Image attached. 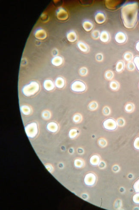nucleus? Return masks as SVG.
<instances>
[{"mask_svg": "<svg viewBox=\"0 0 139 210\" xmlns=\"http://www.w3.org/2000/svg\"><path fill=\"white\" fill-rule=\"evenodd\" d=\"M138 3L136 2H129L122 6L121 10L124 26L127 28L134 27L138 20Z\"/></svg>", "mask_w": 139, "mask_h": 210, "instance_id": "nucleus-1", "label": "nucleus"}, {"mask_svg": "<svg viewBox=\"0 0 139 210\" xmlns=\"http://www.w3.org/2000/svg\"><path fill=\"white\" fill-rule=\"evenodd\" d=\"M39 89V86L36 82H32L31 83L24 87L23 92L25 95L27 96L32 95L37 92Z\"/></svg>", "mask_w": 139, "mask_h": 210, "instance_id": "nucleus-2", "label": "nucleus"}, {"mask_svg": "<svg viewBox=\"0 0 139 210\" xmlns=\"http://www.w3.org/2000/svg\"><path fill=\"white\" fill-rule=\"evenodd\" d=\"M71 90L75 92H83L85 91L86 86L82 81H75L71 85Z\"/></svg>", "mask_w": 139, "mask_h": 210, "instance_id": "nucleus-3", "label": "nucleus"}, {"mask_svg": "<svg viewBox=\"0 0 139 210\" xmlns=\"http://www.w3.org/2000/svg\"><path fill=\"white\" fill-rule=\"evenodd\" d=\"M104 129L108 131H114L117 128L116 121L112 118H108L104 120L103 123Z\"/></svg>", "mask_w": 139, "mask_h": 210, "instance_id": "nucleus-4", "label": "nucleus"}, {"mask_svg": "<svg viewBox=\"0 0 139 210\" xmlns=\"http://www.w3.org/2000/svg\"><path fill=\"white\" fill-rule=\"evenodd\" d=\"M57 16L59 20H65L67 18L68 14L67 11L62 8H60L57 10Z\"/></svg>", "mask_w": 139, "mask_h": 210, "instance_id": "nucleus-5", "label": "nucleus"}, {"mask_svg": "<svg viewBox=\"0 0 139 210\" xmlns=\"http://www.w3.org/2000/svg\"><path fill=\"white\" fill-rule=\"evenodd\" d=\"M34 35L37 38L40 40L44 39L47 36L45 31L42 28L37 29L34 33Z\"/></svg>", "mask_w": 139, "mask_h": 210, "instance_id": "nucleus-6", "label": "nucleus"}, {"mask_svg": "<svg viewBox=\"0 0 139 210\" xmlns=\"http://www.w3.org/2000/svg\"><path fill=\"white\" fill-rule=\"evenodd\" d=\"M115 38L116 41L117 43L122 44L126 41V37L124 33L119 32L116 34Z\"/></svg>", "mask_w": 139, "mask_h": 210, "instance_id": "nucleus-7", "label": "nucleus"}, {"mask_svg": "<svg viewBox=\"0 0 139 210\" xmlns=\"http://www.w3.org/2000/svg\"><path fill=\"white\" fill-rule=\"evenodd\" d=\"M105 18L104 15L103 13L98 12L95 15V20L99 24L103 23L105 21Z\"/></svg>", "mask_w": 139, "mask_h": 210, "instance_id": "nucleus-8", "label": "nucleus"}, {"mask_svg": "<svg viewBox=\"0 0 139 210\" xmlns=\"http://www.w3.org/2000/svg\"><path fill=\"white\" fill-rule=\"evenodd\" d=\"M67 38L70 42H74L77 39V35L76 33L73 31L69 32L67 34Z\"/></svg>", "mask_w": 139, "mask_h": 210, "instance_id": "nucleus-9", "label": "nucleus"}, {"mask_svg": "<svg viewBox=\"0 0 139 210\" xmlns=\"http://www.w3.org/2000/svg\"><path fill=\"white\" fill-rule=\"evenodd\" d=\"M55 85L59 88H62L65 85V81L62 77H59L57 78L55 81Z\"/></svg>", "mask_w": 139, "mask_h": 210, "instance_id": "nucleus-10", "label": "nucleus"}, {"mask_svg": "<svg viewBox=\"0 0 139 210\" xmlns=\"http://www.w3.org/2000/svg\"><path fill=\"white\" fill-rule=\"evenodd\" d=\"M44 87L47 90H51L54 88L53 82L51 80H46L44 83Z\"/></svg>", "mask_w": 139, "mask_h": 210, "instance_id": "nucleus-11", "label": "nucleus"}, {"mask_svg": "<svg viewBox=\"0 0 139 210\" xmlns=\"http://www.w3.org/2000/svg\"><path fill=\"white\" fill-rule=\"evenodd\" d=\"M52 64L56 66H59L61 65L63 63V59L61 57H55L52 59Z\"/></svg>", "mask_w": 139, "mask_h": 210, "instance_id": "nucleus-12", "label": "nucleus"}, {"mask_svg": "<svg viewBox=\"0 0 139 210\" xmlns=\"http://www.w3.org/2000/svg\"><path fill=\"white\" fill-rule=\"evenodd\" d=\"M110 88L112 90L116 91L119 88V84L116 81H111L110 83Z\"/></svg>", "mask_w": 139, "mask_h": 210, "instance_id": "nucleus-13", "label": "nucleus"}, {"mask_svg": "<svg viewBox=\"0 0 139 210\" xmlns=\"http://www.w3.org/2000/svg\"><path fill=\"white\" fill-rule=\"evenodd\" d=\"M83 27L86 31L88 32V31H90L92 29V24L90 22L86 21H85L84 22H83Z\"/></svg>", "mask_w": 139, "mask_h": 210, "instance_id": "nucleus-14", "label": "nucleus"}, {"mask_svg": "<svg viewBox=\"0 0 139 210\" xmlns=\"http://www.w3.org/2000/svg\"><path fill=\"white\" fill-rule=\"evenodd\" d=\"M100 38L101 41H102V42H107L109 39L108 34L105 31H103L101 33V34H100Z\"/></svg>", "mask_w": 139, "mask_h": 210, "instance_id": "nucleus-15", "label": "nucleus"}, {"mask_svg": "<svg viewBox=\"0 0 139 210\" xmlns=\"http://www.w3.org/2000/svg\"><path fill=\"white\" fill-rule=\"evenodd\" d=\"M124 68V64L122 61H120L117 63L116 67V72H120L123 70Z\"/></svg>", "mask_w": 139, "mask_h": 210, "instance_id": "nucleus-16", "label": "nucleus"}, {"mask_svg": "<svg viewBox=\"0 0 139 210\" xmlns=\"http://www.w3.org/2000/svg\"><path fill=\"white\" fill-rule=\"evenodd\" d=\"M125 111L128 112H131L134 109V105L132 103H128L125 107Z\"/></svg>", "mask_w": 139, "mask_h": 210, "instance_id": "nucleus-17", "label": "nucleus"}, {"mask_svg": "<svg viewBox=\"0 0 139 210\" xmlns=\"http://www.w3.org/2000/svg\"><path fill=\"white\" fill-rule=\"evenodd\" d=\"M88 108H89V109L91 111H94V110L97 109L98 108V104L96 102H92L89 104Z\"/></svg>", "mask_w": 139, "mask_h": 210, "instance_id": "nucleus-18", "label": "nucleus"}, {"mask_svg": "<svg viewBox=\"0 0 139 210\" xmlns=\"http://www.w3.org/2000/svg\"><path fill=\"white\" fill-rule=\"evenodd\" d=\"M78 46L80 50L82 51L86 52L87 51V50H88V48H87L86 45L84 44L83 42H78Z\"/></svg>", "mask_w": 139, "mask_h": 210, "instance_id": "nucleus-19", "label": "nucleus"}, {"mask_svg": "<svg viewBox=\"0 0 139 210\" xmlns=\"http://www.w3.org/2000/svg\"><path fill=\"white\" fill-rule=\"evenodd\" d=\"M114 77V73L111 71L108 70L105 72V77L108 80H110Z\"/></svg>", "mask_w": 139, "mask_h": 210, "instance_id": "nucleus-20", "label": "nucleus"}, {"mask_svg": "<svg viewBox=\"0 0 139 210\" xmlns=\"http://www.w3.org/2000/svg\"><path fill=\"white\" fill-rule=\"evenodd\" d=\"M102 112L104 115H108L110 114L111 111L110 108L108 106H105L103 108Z\"/></svg>", "mask_w": 139, "mask_h": 210, "instance_id": "nucleus-21", "label": "nucleus"}, {"mask_svg": "<svg viewBox=\"0 0 139 210\" xmlns=\"http://www.w3.org/2000/svg\"><path fill=\"white\" fill-rule=\"evenodd\" d=\"M134 62L136 68L139 71V57H136L134 59Z\"/></svg>", "mask_w": 139, "mask_h": 210, "instance_id": "nucleus-22", "label": "nucleus"}, {"mask_svg": "<svg viewBox=\"0 0 139 210\" xmlns=\"http://www.w3.org/2000/svg\"><path fill=\"white\" fill-rule=\"evenodd\" d=\"M134 146L135 149L139 150V137L136 138V139L134 140Z\"/></svg>", "mask_w": 139, "mask_h": 210, "instance_id": "nucleus-23", "label": "nucleus"}, {"mask_svg": "<svg viewBox=\"0 0 139 210\" xmlns=\"http://www.w3.org/2000/svg\"><path fill=\"white\" fill-rule=\"evenodd\" d=\"M87 73V70L86 68H82L80 70V73L81 75L84 76L86 75Z\"/></svg>", "mask_w": 139, "mask_h": 210, "instance_id": "nucleus-24", "label": "nucleus"}, {"mask_svg": "<svg viewBox=\"0 0 139 210\" xmlns=\"http://www.w3.org/2000/svg\"><path fill=\"white\" fill-rule=\"evenodd\" d=\"M124 58L125 60L126 61H129L131 60L132 58V55L131 53H126L124 55Z\"/></svg>", "mask_w": 139, "mask_h": 210, "instance_id": "nucleus-25", "label": "nucleus"}, {"mask_svg": "<svg viewBox=\"0 0 139 210\" xmlns=\"http://www.w3.org/2000/svg\"><path fill=\"white\" fill-rule=\"evenodd\" d=\"M99 144L102 147H104V146H105L107 144V142H106V140L105 139H101L99 140Z\"/></svg>", "mask_w": 139, "mask_h": 210, "instance_id": "nucleus-26", "label": "nucleus"}, {"mask_svg": "<svg viewBox=\"0 0 139 210\" xmlns=\"http://www.w3.org/2000/svg\"><path fill=\"white\" fill-rule=\"evenodd\" d=\"M127 68L130 71L133 70L134 69V65L132 63H129L127 65Z\"/></svg>", "mask_w": 139, "mask_h": 210, "instance_id": "nucleus-27", "label": "nucleus"}, {"mask_svg": "<svg viewBox=\"0 0 139 210\" xmlns=\"http://www.w3.org/2000/svg\"><path fill=\"white\" fill-rule=\"evenodd\" d=\"M117 122H118V124H119L120 126H122L124 123V120H123L122 118H119V119L118 120Z\"/></svg>", "mask_w": 139, "mask_h": 210, "instance_id": "nucleus-28", "label": "nucleus"}, {"mask_svg": "<svg viewBox=\"0 0 139 210\" xmlns=\"http://www.w3.org/2000/svg\"><path fill=\"white\" fill-rule=\"evenodd\" d=\"M102 55H100V54L98 55V56H97V59L98 61H101V60H102Z\"/></svg>", "mask_w": 139, "mask_h": 210, "instance_id": "nucleus-29", "label": "nucleus"}, {"mask_svg": "<svg viewBox=\"0 0 139 210\" xmlns=\"http://www.w3.org/2000/svg\"><path fill=\"white\" fill-rule=\"evenodd\" d=\"M136 49L139 52V41L137 43L136 45Z\"/></svg>", "mask_w": 139, "mask_h": 210, "instance_id": "nucleus-30", "label": "nucleus"}, {"mask_svg": "<svg viewBox=\"0 0 139 210\" xmlns=\"http://www.w3.org/2000/svg\"></svg>", "mask_w": 139, "mask_h": 210, "instance_id": "nucleus-31", "label": "nucleus"}]
</instances>
